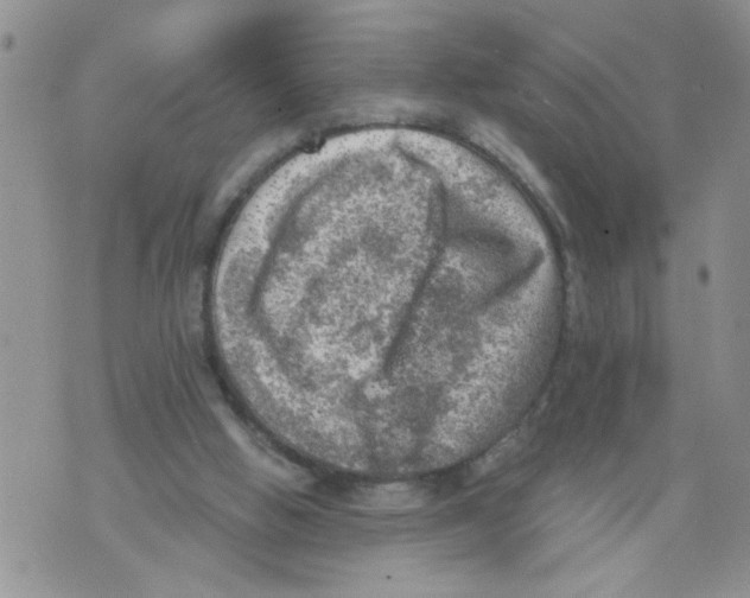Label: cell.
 Wrapping results in <instances>:
<instances>
[{"label":"cell","instance_id":"cell-1","mask_svg":"<svg viewBox=\"0 0 750 598\" xmlns=\"http://www.w3.org/2000/svg\"><path fill=\"white\" fill-rule=\"evenodd\" d=\"M425 494L409 486H389L368 491L360 501L371 510H409L421 506Z\"/></svg>","mask_w":750,"mask_h":598}]
</instances>
